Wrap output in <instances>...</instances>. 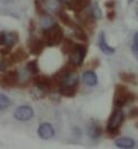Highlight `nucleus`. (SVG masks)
I'll list each match as a JSON object with an SVG mask.
<instances>
[{"label": "nucleus", "mask_w": 138, "mask_h": 149, "mask_svg": "<svg viewBox=\"0 0 138 149\" xmlns=\"http://www.w3.org/2000/svg\"><path fill=\"white\" fill-rule=\"evenodd\" d=\"M42 39L46 46H49V47L57 46L61 44L64 39V31L62 29V27H60L57 24H55L51 28L43 30Z\"/></svg>", "instance_id": "f257e3e1"}, {"label": "nucleus", "mask_w": 138, "mask_h": 149, "mask_svg": "<svg viewBox=\"0 0 138 149\" xmlns=\"http://www.w3.org/2000/svg\"><path fill=\"white\" fill-rule=\"evenodd\" d=\"M123 119H125V116H123V110L120 108H116L114 112L111 113L107 123V131L110 137H115L120 134L119 127L121 126Z\"/></svg>", "instance_id": "f03ea898"}, {"label": "nucleus", "mask_w": 138, "mask_h": 149, "mask_svg": "<svg viewBox=\"0 0 138 149\" xmlns=\"http://www.w3.org/2000/svg\"><path fill=\"white\" fill-rule=\"evenodd\" d=\"M132 99H134V95L128 90V88H126L125 85H121V84L116 85L115 94H114V104L116 108H123L129 102H131Z\"/></svg>", "instance_id": "7ed1b4c3"}, {"label": "nucleus", "mask_w": 138, "mask_h": 149, "mask_svg": "<svg viewBox=\"0 0 138 149\" xmlns=\"http://www.w3.org/2000/svg\"><path fill=\"white\" fill-rule=\"evenodd\" d=\"M85 55H86V48H85L84 46L80 44H75L74 49L70 54L69 63H71L72 65H74L75 67L81 66L83 64Z\"/></svg>", "instance_id": "20e7f679"}, {"label": "nucleus", "mask_w": 138, "mask_h": 149, "mask_svg": "<svg viewBox=\"0 0 138 149\" xmlns=\"http://www.w3.org/2000/svg\"><path fill=\"white\" fill-rule=\"evenodd\" d=\"M34 82H35V85L36 88L44 92H48L51 90H55L56 89V85L54 84L52 77H48L47 75H43L39 74L37 76L34 77Z\"/></svg>", "instance_id": "39448f33"}, {"label": "nucleus", "mask_w": 138, "mask_h": 149, "mask_svg": "<svg viewBox=\"0 0 138 149\" xmlns=\"http://www.w3.org/2000/svg\"><path fill=\"white\" fill-rule=\"evenodd\" d=\"M19 82V74L17 71H8L2 75L0 80V86L3 89H10L13 86H16Z\"/></svg>", "instance_id": "423d86ee"}, {"label": "nucleus", "mask_w": 138, "mask_h": 149, "mask_svg": "<svg viewBox=\"0 0 138 149\" xmlns=\"http://www.w3.org/2000/svg\"><path fill=\"white\" fill-rule=\"evenodd\" d=\"M18 43V34L13 31V33H7V31H1L0 33V45L3 47L11 48L14 45Z\"/></svg>", "instance_id": "0eeeda50"}, {"label": "nucleus", "mask_w": 138, "mask_h": 149, "mask_svg": "<svg viewBox=\"0 0 138 149\" xmlns=\"http://www.w3.org/2000/svg\"><path fill=\"white\" fill-rule=\"evenodd\" d=\"M34 111L29 105H20L15 110L14 117L18 121H27L33 117Z\"/></svg>", "instance_id": "6e6552de"}, {"label": "nucleus", "mask_w": 138, "mask_h": 149, "mask_svg": "<svg viewBox=\"0 0 138 149\" xmlns=\"http://www.w3.org/2000/svg\"><path fill=\"white\" fill-rule=\"evenodd\" d=\"M45 43L43 42V39L38 38H31L28 43V49L31 55H40L44 48H45Z\"/></svg>", "instance_id": "1a4fd4ad"}, {"label": "nucleus", "mask_w": 138, "mask_h": 149, "mask_svg": "<svg viewBox=\"0 0 138 149\" xmlns=\"http://www.w3.org/2000/svg\"><path fill=\"white\" fill-rule=\"evenodd\" d=\"M69 9L77 14H80L84 9L90 7V0H71L69 3L66 5Z\"/></svg>", "instance_id": "9d476101"}, {"label": "nucleus", "mask_w": 138, "mask_h": 149, "mask_svg": "<svg viewBox=\"0 0 138 149\" xmlns=\"http://www.w3.org/2000/svg\"><path fill=\"white\" fill-rule=\"evenodd\" d=\"M27 57H28V54L25 52L23 48H19L16 52L9 54V56H8L7 58L8 65L16 64V63H22V62L27 60Z\"/></svg>", "instance_id": "9b49d317"}, {"label": "nucleus", "mask_w": 138, "mask_h": 149, "mask_svg": "<svg viewBox=\"0 0 138 149\" xmlns=\"http://www.w3.org/2000/svg\"><path fill=\"white\" fill-rule=\"evenodd\" d=\"M37 134H38V136L42 139L47 140V139H51L54 136V129L52 127V125H49L47 122H44V123H42L38 127Z\"/></svg>", "instance_id": "f8f14e48"}, {"label": "nucleus", "mask_w": 138, "mask_h": 149, "mask_svg": "<svg viewBox=\"0 0 138 149\" xmlns=\"http://www.w3.org/2000/svg\"><path fill=\"white\" fill-rule=\"evenodd\" d=\"M88 134L92 139H99L102 136V127L98 121H91L88 126Z\"/></svg>", "instance_id": "ddd939ff"}, {"label": "nucleus", "mask_w": 138, "mask_h": 149, "mask_svg": "<svg viewBox=\"0 0 138 149\" xmlns=\"http://www.w3.org/2000/svg\"><path fill=\"white\" fill-rule=\"evenodd\" d=\"M98 44H99L100 51L103 53V54H106V55H112V54L115 53V48L108 45L107 40H106V37H105V34H103V33H100L99 43H98Z\"/></svg>", "instance_id": "4468645a"}, {"label": "nucleus", "mask_w": 138, "mask_h": 149, "mask_svg": "<svg viewBox=\"0 0 138 149\" xmlns=\"http://www.w3.org/2000/svg\"><path fill=\"white\" fill-rule=\"evenodd\" d=\"M82 82L88 86H94L98 83V76L93 71H86L82 75Z\"/></svg>", "instance_id": "2eb2a0df"}, {"label": "nucleus", "mask_w": 138, "mask_h": 149, "mask_svg": "<svg viewBox=\"0 0 138 149\" xmlns=\"http://www.w3.org/2000/svg\"><path fill=\"white\" fill-rule=\"evenodd\" d=\"M77 81H79L77 73L75 71H72V72H70L69 74L64 77L61 86H77ZM61 86H60V88H61Z\"/></svg>", "instance_id": "dca6fc26"}, {"label": "nucleus", "mask_w": 138, "mask_h": 149, "mask_svg": "<svg viewBox=\"0 0 138 149\" xmlns=\"http://www.w3.org/2000/svg\"><path fill=\"white\" fill-rule=\"evenodd\" d=\"M115 143L116 146L120 149H132L135 147V141L131 138H128V137L118 138Z\"/></svg>", "instance_id": "f3484780"}, {"label": "nucleus", "mask_w": 138, "mask_h": 149, "mask_svg": "<svg viewBox=\"0 0 138 149\" xmlns=\"http://www.w3.org/2000/svg\"><path fill=\"white\" fill-rule=\"evenodd\" d=\"M44 7L46 10L59 14L61 11V2L60 0H43Z\"/></svg>", "instance_id": "a211bd4d"}, {"label": "nucleus", "mask_w": 138, "mask_h": 149, "mask_svg": "<svg viewBox=\"0 0 138 149\" xmlns=\"http://www.w3.org/2000/svg\"><path fill=\"white\" fill-rule=\"evenodd\" d=\"M57 16H59V18H60V20H61L64 25H66L68 27H71V28H77V22H74L71 17H70L65 11H63V10H61L59 14H57Z\"/></svg>", "instance_id": "6ab92c4d"}, {"label": "nucleus", "mask_w": 138, "mask_h": 149, "mask_svg": "<svg viewBox=\"0 0 138 149\" xmlns=\"http://www.w3.org/2000/svg\"><path fill=\"white\" fill-rule=\"evenodd\" d=\"M119 77L123 82L131 83V84H137L138 83V76L131 72H123L119 74Z\"/></svg>", "instance_id": "aec40b11"}, {"label": "nucleus", "mask_w": 138, "mask_h": 149, "mask_svg": "<svg viewBox=\"0 0 138 149\" xmlns=\"http://www.w3.org/2000/svg\"><path fill=\"white\" fill-rule=\"evenodd\" d=\"M59 93L66 97H73L77 94V86H61L59 89Z\"/></svg>", "instance_id": "412c9836"}, {"label": "nucleus", "mask_w": 138, "mask_h": 149, "mask_svg": "<svg viewBox=\"0 0 138 149\" xmlns=\"http://www.w3.org/2000/svg\"><path fill=\"white\" fill-rule=\"evenodd\" d=\"M74 47H75V43L72 40V39H70V38H66V39H64L63 40V45H62V52L64 53L65 55L68 54L70 55L72 51L74 49Z\"/></svg>", "instance_id": "4be33fe9"}, {"label": "nucleus", "mask_w": 138, "mask_h": 149, "mask_svg": "<svg viewBox=\"0 0 138 149\" xmlns=\"http://www.w3.org/2000/svg\"><path fill=\"white\" fill-rule=\"evenodd\" d=\"M55 24H56V22H55V20H54L51 16L44 15V16H42V18H40V26H42L43 30L51 28Z\"/></svg>", "instance_id": "5701e85b"}, {"label": "nucleus", "mask_w": 138, "mask_h": 149, "mask_svg": "<svg viewBox=\"0 0 138 149\" xmlns=\"http://www.w3.org/2000/svg\"><path fill=\"white\" fill-rule=\"evenodd\" d=\"M26 68L28 70V72H29L31 74H38L39 73L38 64H37V61H35V60L28 62Z\"/></svg>", "instance_id": "b1692460"}, {"label": "nucleus", "mask_w": 138, "mask_h": 149, "mask_svg": "<svg viewBox=\"0 0 138 149\" xmlns=\"http://www.w3.org/2000/svg\"><path fill=\"white\" fill-rule=\"evenodd\" d=\"M11 105V101L10 99L5 95V94H1L0 93V110H3V109H7L8 107Z\"/></svg>", "instance_id": "393cba45"}, {"label": "nucleus", "mask_w": 138, "mask_h": 149, "mask_svg": "<svg viewBox=\"0 0 138 149\" xmlns=\"http://www.w3.org/2000/svg\"><path fill=\"white\" fill-rule=\"evenodd\" d=\"M91 13L93 17L95 18V19H100L101 17H102V14H101V10H100L99 6H98V3L97 2H94V5H93V7L91 9Z\"/></svg>", "instance_id": "a878e982"}, {"label": "nucleus", "mask_w": 138, "mask_h": 149, "mask_svg": "<svg viewBox=\"0 0 138 149\" xmlns=\"http://www.w3.org/2000/svg\"><path fill=\"white\" fill-rule=\"evenodd\" d=\"M128 117H129L130 119L138 117V107H134V108H131L129 113H128Z\"/></svg>", "instance_id": "bb28decb"}, {"label": "nucleus", "mask_w": 138, "mask_h": 149, "mask_svg": "<svg viewBox=\"0 0 138 149\" xmlns=\"http://www.w3.org/2000/svg\"><path fill=\"white\" fill-rule=\"evenodd\" d=\"M131 52H132V54H134L135 58L138 61V44L132 45V47H131Z\"/></svg>", "instance_id": "cd10ccee"}, {"label": "nucleus", "mask_w": 138, "mask_h": 149, "mask_svg": "<svg viewBox=\"0 0 138 149\" xmlns=\"http://www.w3.org/2000/svg\"><path fill=\"white\" fill-rule=\"evenodd\" d=\"M115 9L114 8H111V9H108V18H109V20H114L115 19Z\"/></svg>", "instance_id": "c85d7f7f"}, {"label": "nucleus", "mask_w": 138, "mask_h": 149, "mask_svg": "<svg viewBox=\"0 0 138 149\" xmlns=\"http://www.w3.org/2000/svg\"><path fill=\"white\" fill-rule=\"evenodd\" d=\"M6 70V64H5V61L0 60V72H3Z\"/></svg>", "instance_id": "c756f323"}, {"label": "nucleus", "mask_w": 138, "mask_h": 149, "mask_svg": "<svg viewBox=\"0 0 138 149\" xmlns=\"http://www.w3.org/2000/svg\"><path fill=\"white\" fill-rule=\"evenodd\" d=\"M114 5H115V1H109V2H106V7H108V9L114 8Z\"/></svg>", "instance_id": "7c9ffc66"}, {"label": "nucleus", "mask_w": 138, "mask_h": 149, "mask_svg": "<svg viewBox=\"0 0 138 149\" xmlns=\"http://www.w3.org/2000/svg\"><path fill=\"white\" fill-rule=\"evenodd\" d=\"M134 39H135V44H138V31L135 34V38Z\"/></svg>", "instance_id": "2f4dec72"}, {"label": "nucleus", "mask_w": 138, "mask_h": 149, "mask_svg": "<svg viewBox=\"0 0 138 149\" xmlns=\"http://www.w3.org/2000/svg\"><path fill=\"white\" fill-rule=\"evenodd\" d=\"M62 1H64V2H65V3L68 5V3H69V2H70V1H71V0H62Z\"/></svg>", "instance_id": "473e14b6"}, {"label": "nucleus", "mask_w": 138, "mask_h": 149, "mask_svg": "<svg viewBox=\"0 0 138 149\" xmlns=\"http://www.w3.org/2000/svg\"><path fill=\"white\" fill-rule=\"evenodd\" d=\"M132 1H134V0H128V3H131Z\"/></svg>", "instance_id": "72a5a7b5"}]
</instances>
